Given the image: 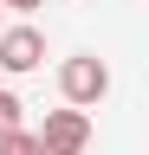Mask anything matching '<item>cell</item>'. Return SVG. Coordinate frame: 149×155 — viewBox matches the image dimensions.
Wrapping results in <instances>:
<instances>
[{"label": "cell", "instance_id": "8992f818", "mask_svg": "<svg viewBox=\"0 0 149 155\" xmlns=\"http://www.w3.org/2000/svg\"><path fill=\"white\" fill-rule=\"evenodd\" d=\"M0 7H13V13H32V7H46V0H0Z\"/></svg>", "mask_w": 149, "mask_h": 155}, {"label": "cell", "instance_id": "277c9868", "mask_svg": "<svg viewBox=\"0 0 149 155\" xmlns=\"http://www.w3.org/2000/svg\"><path fill=\"white\" fill-rule=\"evenodd\" d=\"M20 129H26V104L0 84V136H20Z\"/></svg>", "mask_w": 149, "mask_h": 155}, {"label": "cell", "instance_id": "5b68a950", "mask_svg": "<svg viewBox=\"0 0 149 155\" xmlns=\"http://www.w3.org/2000/svg\"><path fill=\"white\" fill-rule=\"evenodd\" d=\"M0 155H39V142H32V129H20V136H0Z\"/></svg>", "mask_w": 149, "mask_h": 155}, {"label": "cell", "instance_id": "3957f363", "mask_svg": "<svg viewBox=\"0 0 149 155\" xmlns=\"http://www.w3.org/2000/svg\"><path fill=\"white\" fill-rule=\"evenodd\" d=\"M39 58H46V32L39 26H0V71L7 78L39 71Z\"/></svg>", "mask_w": 149, "mask_h": 155}, {"label": "cell", "instance_id": "6da1fadb", "mask_svg": "<svg viewBox=\"0 0 149 155\" xmlns=\"http://www.w3.org/2000/svg\"><path fill=\"white\" fill-rule=\"evenodd\" d=\"M59 91H65V110H97L110 97V65L91 58V52L65 58V65H59Z\"/></svg>", "mask_w": 149, "mask_h": 155}, {"label": "cell", "instance_id": "7a4b0ae2", "mask_svg": "<svg viewBox=\"0 0 149 155\" xmlns=\"http://www.w3.org/2000/svg\"><path fill=\"white\" fill-rule=\"evenodd\" d=\"M32 142H39V155H84L91 149V116L84 110H46Z\"/></svg>", "mask_w": 149, "mask_h": 155}]
</instances>
